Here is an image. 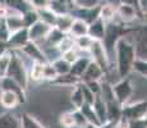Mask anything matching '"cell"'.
<instances>
[{"instance_id": "cell-1", "label": "cell", "mask_w": 147, "mask_h": 128, "mask_svg": "<svg viewBox=\"0 0 147 128\" xmlns=\"http://www.w3.org/2000/svg\"><path fill=\"white\" fill-rule=\"evenodd\" d=\"M115 56H117V70L120 78H125L132 72L136 56L134 44L127 36H123L115 42L114 46Z\"/></svg>"}, {"instance_id": "cell-2", "label": "cell", "mask_w": 147, "mask_h": 128, "mask_svg": "<svg viewBox=\"0 0 147 128\" xmlns=\"http://www.w3.org/2000/svg\"><path fill=\"white\" fill-rule=\"evenodd\" d=\"M5 77H9L10 79L16 81L23 90L27 89L28 86V73L24 67V63L21 58H19L18 53L12 50V59H10V64L8 67L7 74Z\"/></svg>"}, {"instance_id": "cell-3", "label": "cell", "mask_w": 147, "mask_h": 128, "mask_svg": "<svg viewBox=\"0 0 147 128\" xmlns=\"http://www.w3.org/2000/svg\"><path fill=\"white\" fill-rule=\"evenodd\" d=\"M127 32H128V30L121 28L120 24L115 23V22H107V23H105V33H104L102 44L106 49L107 55H109L111 51H114L115 42L120 37L125 36Z\"/></svg>"}, {"instance_id": "cell-4", "label": "cell", "mask_w": 147, "mask_h": 128, "mask_svg": "<svg viewBox=\"0 0 147 128\" xmlns=\"http://www.w3.org/2000/svg\"><path fill=\"white\" fill-rule=\"evenodd\" d=\"M111 91H113V96H114V100L123 106V105L128 104V101L131 100L132 95H133V85H132L131 79L128 77L125 78H121L119 82H117L115 85L111 86Z\"/></svg>"}, {"instance_id": "cell-5", "label": "cell", "mask_w": 147, "mask_h": 128, "mask_svg": "<svg viewBox=\"0 0 147 128\" xmlns=\"http://www.w3.org/2000/svg\"><path fill=\"white\" fill-rule=\"evenodd\" d=\"M146 100H141L129 105L125 104L121 106V121L128 122L146 118Z\"/></svg>"}, {"instance_id": "cell-6", "label": "cell", "mask_w": 147, "mask_h": 128, "mask_svg": "<svg viewBox=\"0 0 147 128\" xmlns=\"http://www.w3.org/2000/svg\"><path fill=\"white\" fill-rule=\"evenodd\" d=\"M88 51L92 56L91 60L95 62V63L105 72L107 68H109V55H107L102 41H100V40H94Z\"/></svg>"}, {"instance_id": "cell-7", "label": "cell", "mask_w": 147, "mask_h": 128, "mask_svg": "<svg viewBox=\"0 0 147 128\" xmlns=\"http://www.w3.org/2000/svg\"><path fill=\"white\" fill-rule=\"evenodd\" d=\"M51 28H53L51 26L44 23L42 21H37L36 23H33L31 27L27 28L28 39H30V41L35 42V44H37V42H40V41H44Z\"/></svg>"}, {"instance_id": "cell-8", "label": "cell", "mask_w": 147, "mask_h": 128, "mask_svg": "<svg viewBox=\"0 0 147 128\" xmlns=\"http://www.w3.org/2000/svg\"><path fill=\"white\" fill-rule=\"evenodd\" d=\"M19 51L22 54H24L27 58H30L32 62H37V63H44V64L49 63L46 55L44 54V50L37 44H35L32 41H28L22 49H19Z\"/></svg>"}, {"instance_id": "cell-9", "label": "cell", "mask_w": 147, "mask_h": 128, "mask_svg": "<svg viewBox=\"0 0 147 128\" xmlns=\"http://www.w3.org/2000/svg\"><path fill=\"white\" fill-rule=\"evenodd\" d=\"M28 41H30V39H28L27 28H22V30L10 33L9 39H8V41H7V45H8L7 47L8 49H13V50H16V49L19 50V49H22Z\"/></svg>"}, {"instance_id": "cell-10", "label": "cell", "mask_w": 147, "mask_h": 128, "mask_svg": "<svg viewBox=\"0 0 147 128\" xmlns=\"http://www.w3.org/2000/svg\"><path fill=\"white\" fill-rule=\"evenodd\" d=\"M0 90L14 92L19 98V101L21 102L26 101V92H24L26 90H23L16 81L10 79L9 77H3V78H0Z\"/></svg>"}, {"instance_id": "cell-11", "label": "cell", "mask_w": 147, "mask_h": 128, "mask_svg": "<svg viewBox=\"0 0 147 128\" xmlns=\"http://www.w3.org/2000/svg\"><path fill=\"white\" fill-rule=\"evenodd\" d=\"M104 76V70L98 67L95 62H90V64L87 65L86 70L83 72V74L81 76V82L86 83V82H92V81H101Z\"/></svg>"}, {"instance_id": "cell-12", "label": "cell", "mask_w": 147, "mask_h": 128, "mask_svg": "<svg viewBox=\"0 0 147 128\" xmlns=\"http://www.w3.org/2000/svg\"><path fill=\"white\" fill-rule=\"evenodd\" d=\"M117 17L123 23H129V22H133L138 17V10L131 5L119 4V7L117 8Z\"/></svg>"}, {"instance_id": "cell-13", "label": "cell", "mask_w": 147, "mask_h": 128, "mask_svg": "<svg viewBox=\"0 0 147 128\" xmlns=\"http://www.w3.org/2000/svg\"><path fill=\"white\" fill-rule=\"evenodd\" d=\"M106 104V118L107 123L115 124L121 119V106L115 100L107 101Z\"/></svg>"}, {"instance_id": "cell-14", "label": "cell", "mask_w": 147, "mask_h": 128, "mask_svg": "<svg viewBox=\"0 0 147 128\" xmlns=\"http://www.w3.org/2000/svg\"><path fill=\"white\" fill-rule=\"evenodd\" d=\"M80 112H81V114L83 115V118L86 119L87 124H90V126L94 127V128H101L102 127L101 123H100V121H98L97 115H96L94 108H92V105H88V104L84 102V104L81 106Z\"/></svg>"}, {"instance_id": "cell-15", "label": "cell", "mask_w": 147, "mask_h": 128, "mask_svg": "<svg viewBox=\"0 0 147 128\" xmlns=\"http://www.w3.org/2000/svg\"><path fill=\"white\" fill-rule=\"evenodd\" d=\"M104 33H105V22L100 17L88 24V36L91 39L102 41Z\"/></svg>"}, {"instance_id": "cell-16", "label": "cell", "mask_w": 147, "mask_h": 128, "mask_svg": "<svg viewBox=\"0 0 147 128\" xmlns=\"http://www.w3.org/2000/svg\"><path fill=\"white\" fill-rule=\"evenodd\" d=\"M19 104H21L19 98L14 92L0 90V105L3 108H5V109H14Z\"/></svg>"}, {"instance_id": "cell-17", "label": "cell", "mask_w": 147, "mask_h": 128, "mask_svg": "<svg viewBox=\"0 0 147 128\" xmlns=\"http://www.w3.org/2000/svg\"><path fill=\"white\" fill-rule=\"evenodd\" d=\"M68 33H69L73 39L82 37V36L88 35V23H86V22L82 21V19H80V18H74Z\"/></svg>"}, {"instance_id": "cell-18", "label": "cell", "mask_w": 147, "mask_h": 128, "mask_svg": "<svg viewBox=\"0 0 147 128\" xmlns=\"http://www.w3.org/2000/svg\"><path fill=\"white\" fill-rule=\"evenodd\" d=\"M92 108H94L96 115H97L98 121H100L101 126H105L107 124V118H106V104L102 99L100 98V95H96L95 96V101L92 104Z\"/></svg>"}, {"instance_id": "cell-19", "label": "cell", "mask_w": 147, "mask_h": 128, "mask_svg": "<svg viewBox=\"0 0 147 128\" xmlns=\"http://www.w3.org/2000/svg\"><path fill=\"white\" fill-rule=\"evenodd\" d=\"M73 19H74V17L70 16L69 13L59 14V16L56 17V22H55L54 27L58 28V30L61 31L63 33H68L70 30V26L73 23Z\"/></svg>"}, {"instance_id": "cell-20", "label": "cell", "mask_w": 147, "mask_h": 128, "mask_svg": "<svg viewBox=\"0 0 147 128\" xmlns=\"http://www.w3.org/2000/svg\"><path fill=\"white\" fill-rule=\"evenodd\" d=\"M90 62H91L90 58H78L74 63L70 64L69 73L73 74L74 77H78V78L81 79V76L83 74V72L86 70V68H87V65L90 64Z\"/></svg>"}, {"instance_id": "cell-21", "label": "cell", "mask_w": 147, "mask_h": 128, "mask_svg": "<svg viewBox=\"0 0 147 128\" xmlns=\"http://www.w3.org/2000/svg\"><path fill=\"white\" fill-rule=\"evenodd\" d=\"M67 33H63L61 31H59L58 28L53 27L51 30H50V32L47 33L46 39L44 40V42L46 44V46H49V47H56L58 46V44L63 40V37Z\"/></svg>"}, {"instance_id": "cell-22", "label": "cell", "mask_w": 147, "mask_h": 128, "mask_svg": "<svg viewBox=\"0 0 147 128\" xmlns=\"http://www.w3.org/2000/svg\"><path fill=\"white\" fill-rule=\"evenodd\" d=\"M98 17H100L105 23H107V22H113L115 19V17H117V8H115L113 4H102L100 7Z\"/></svg>"}, {"instance_id": "cell-23", "label": "cell", "mask_w": 147, "mask_h": 128, "mask_svg": "<svg viewBox=\"0 0 147 128\" xmlns=\"http://www.w3.org/2000/svg\"><path fill=\"white\" fill-rule=\"evenodd\" d=\"M0 128H19V118L12 113L0 114Z\"/></svg>"}, {"instance_id": "cell-24", "label": "cell", "mask_w": 147, "mask_h": 128, "mask_svg": "<svg viewBox=\"0 0 147 128\" xmlns=\"http://www.w3.org/2000/svg\"><path fill=\"white\" fill-rule=\"evenodd\" d=\"M51 83L54 85H63V86H77V85L81 83V79L78 77H74L70 73H67V74H61V76H58L54 81H51Z\"/></svg>"}, {"instance_id": "cell-25", "label": "cell", "mask_w": 147, "mask_h": 128, "mask_svg": "<svg viewBox=\"0 0 147 128\" xmlns=\"http://www.w3.org/2000/svg\"><path fill=\"white\" fill-rule=\"evenodd\" d=\"M19 128H45V127L28 113H22L21 118H19Z\"/></svg>"}, {"instance_id": "cell-26", "label": "cell", "mask_w": 147, "mask_h": 128, "mask_svg": "<svg viewBox=\"0 0 147 128\" xmlns=\"http://www.w3.org/2000/svg\"><path fill=\"white\" fill-rule=\"evenodd\" d=\"M105 0H72V4L77 9H95L100 8Z\"/></svg>"}, {"instance_id": "cell-27", "label": "cell", "mask_w": 147, "mask_h": 128, "mask_svg": "<svg viewBox=\"0 0 147 128\" xmlns=\"http://www.w3.org/2000/svg\"><path fill=\"white\" fill-rule=\"evenodd\" d=\"M38 14V18H40V21H42L44 23L51 26L54 27L55 26V22H56V14L53 12L50 8H45V9H37L36 10Z\"/></svg>"}, {"instance_id": "cell-28", "label": "cell", "mask_w": 147, "mask_h": 128, "mask_svg": "<svg viewBox=\"0 0 147 128\" xmlns=\"http://www.w3.org/2000/svg\"><path fill=\"white\" fill-rule=\"evenodd\" d=\"M10 59H12V50L10 49H5L0 53V78L5 77L7 74L8 67L10 64Z\"/></svg>"}, {"instance_id": "cell-29", "label": "cell", "mask_w": 147, "mask_h": 128, "mask_svg": "<svg viewBox=\"0 0 147 128\" xmlns=\"http://www.w3.org/2000/svg\"><path fill=\"white\" fill-rule=\"evenodd\" d=\"M70 101H72L73 106H74V110H80L81 106L84 104L83 93H82L81 90V83L74 86V89L72 91V95H70Z\"/></svg>"}, {"instance_id": "cell-30", "label": "cell", "mask_w": 147, "mask_h": 128, "mask_svg": "<svg viewBox=\"0 0 147 128\" xmlns=\"http://www.w3.org/2000/svg\"><path fill=\"white\" fill-rule=\"evenodd\" d=\"M50 63H51V65L54 67V69H55V72L58 76L67 74V73H69V70H70V64L67 63L61 56L58 59H54V62H50Z\"/></svg>"}, {"instance_id": "cell-31", "label": "cell", "mask_w": 147, "mask_h": 128, "mask_svg": "<svg viewBox=\"0 0 147 128\" xmlns=\"http://www.w3.org/2000/svg\"><path fill=\"white\" fill-rule=\"evenodd\" d=\"M22 21H23V27L28 28L37 21H40V18H38V14L36 12V9H28L22 14Z\"/></svg>"}, {"instance_id": "cell-32", "label": "cell", "mask_w": 147, "mask_h": 128, "mask_svg": "<svg viewBox=\"0 0 147 128\" xmlns=\"http://www.w3.org/2000/svg\"><path fill=\"white\" fill-rule=\"evenodd\" d=\"M59 124L63 128H76V119L73 112H65L59 116Z\"/></svg>"}, {"instance_id": "cell-33", "label": "cell", "mask_w": 147, "mask_h": 128, "mask_svg": "<svg viewBox=\"0 0 147 128\" xmlns=\"http://www.w3.org/2000/svg\"><path fill=\"white\" fill-rule=\"evenodd\" d=\"M56 49H58V51L60 54H64V53H67V51L74 49V39H73L72 36L65 35L63 37V40H61V41L58 44Z\"/></svg>"}, {"instance_id": "cell-34", "label": "cell", "mask_w": 147, "mask_h": 128, "mask_svg": "<svg viewBox=\"0 0 147 128\" xmlns=\"http://www.w3.org/2000/svg\"><path fill=\"white\" fill-rule=\"evenodd\" d=\"M30 76L33 81H42L44 79V63L33 62L32 67H31Z\"/></svg>"}, {"instance_id": "cell-35", "label": "cell", "mask_w": 147, "mask_h": 128, "mask_svg": "<svg viewBox=\"0 0 147 128\" xmlns=\"http://www.w3.org/2000/svg\"><path fill=\"white\" fill-rule=\"evenodd\" d=\"M92 41L94 39H91L88 35L86 36H82V37H77L74 39V46L80 50H83V51H88L90 46H91Z\"/></svg>"}, {"instance_id": "cell-36", "label": "cell", "mask_w": 147, "mask_h": 128, "mask_svg": "<svg viewBox=\"0 0 147 128\" xmlns=\"http://www.w3.org/2000/svg\"><path fill=\"white\" fill-rule=\"evenodd\" d=\"M132 70L137 72L138 74H141V77H145L147 76V63L145 59H138L136 58L133 62V65H132Z\"/></svg>"}, {"instance_id": "cell-37", "label": "cell", "mask_w": 147, "mask_h": 128, "mask_svg": "<svg viewBox=\"0 0 147 128\" xmlns=\"http://www.w3.org/2000/svg\"><path fill=\"white\" fill-rule=\"evenodd\" d=\"M58 77L55 69L51 65V63H45L44 64V79H49V81H54Z\"/></svg>"}, {"instance_id": "cell-38", "label": "cell", "mask_w": 147, "mask_h": 128, "mask_svg": "<svg viewBox=\"0 0 147 128\" xmlns=\"http://www.w3.org/2000/svg\"><path fill=\"white\" fill-rule=\"evenodd\" d=\"M81 90H82V93H83V100H84V102H86V104H88V105L94 104L95 95L88 89H87V86L84 83H82V82H81Z\"/></svg>"}, {"instance_id": "cell-39", "label": "cell", "mask_w": 147, "mask_h": 128, "mask_svg": "<svg viewBox=\"0 0 147 128\" xmlns=\"http://www.w3.org/2000/svg\"><path fill=\"white\" fill-rule=\"evenodd\" d=\"M61 58H63L64 60L67 62V63L72 64V63H74V62L77 60L78 58H80V55H78V53H77V51H76L74 49H72V50L67 51V53L61 54Z\"/></svg>"}, {"instance_id": "cell-40", "label": "cell", "mask_w": 147, "mask_h": 128, "mask_svg": "<svg viewBox=\"0 0 147 128\" xmlns=\"http://www.w3.org/2000/svg\"><path fill=\"white\" fill-rule=\"evenodd\" d=\"M125 128H146V118L125 122Z\"/></svg>"}, {"instance_id": "cell-41", "label": "cell", "mask_w": 147, "mask_h": 128, "mask_svg": "<svg viewBox=\"0 0 147 128\" xmlns=\"http://www.w3.org/2000/svg\"><path fill=\"white\" fill-rule=\"evenodd\" d=\"M28 1H30L31 7L36 8V10H37V9H45V8H49L51 0H28Z\"/></svg>"}, {"instance_id": "cell-42", "label": "cell", "mask_w": 147, "mask_h": 128, "mask_svg": "<svg viewBox=\"0 0 147 128\" xmlns=\"http://www.w3.org/2000/svg\"><path fill=\"white\" fill-rule=\"evenodd\" d=\"M87 86V89L91 91L92 93L96 96L100 93V89H101V85H100V81H92V82H86L84 83Z\"/></svg>"}, {"instance_id": "cell-43", "label": "cell", "mask_w": 147, "mask_h": 128, "mask_svg": "<svg viewBox=\"0 0 147 128\" xmlns=\"http://www.w3.org/2000/svg\"><path fill=\"white\" fill-rule=\"evenodd\" d=\"M73 114H74V119H76V127H83L87 124L86 119L83 118V115L81 114L80 110H74Z\"/></svg>"}, {"instance_id": "cell-44", "label": "cell", "mask_w": 147, "mask_h": 128, "mask_svg": "<svg viewBox=\"0 0 147 128\" xmlns=\"http://www.w3.org/2000/svg\"><path fill=\"white\" fill-rule=\"evenodd\" d=\"M147 10V0H138V12L146 14Z\"/></svg>"}, {"instance_id": "cell-45", "label": "cell", "mask_w": 147, "mask_h": 128, "mask_svg": "<svg viewBox=\"0 0 147 128\" xmlns=\"http://www.w3.org/2000/svg\"><path fill=\"white\" fill-rule=\"evenodd\" d=\"M120 4H127L138 10V0H120Z\"/></svg>"}, {"instance_id": "cell-46", "label": "cell", "mask_w": 147, "mask_h": 128, "mask_svg": "<svg viewBox=\"0 0 147 128\" xmlns=\"http://www.w3.org/2000/svg\"><path fill=\"white\" fill-rule=\"evenodd\" d=\"M56 1H61V0H56Z\"/></svg>"}, {"instance_id": "cell-47", "label": "cell", "mask_w": 147, "mask_h": 128, "mask_svg": "<svg viewBox=\"0 0 147 128\" xmlns=\"http://www.w3.org/2000/svg\"><path fill=\"white\" fill-rule=\"evenodd\" d=\"M0 5H1V4H0Z\"/></svg>"}, {"instance_id": "cell-48", "label": "cell", "mask_w": 147, "mask_h": 128, "mask_svg": "<svg viewBox=\"0 0 147 128\" xmlns=\"http://www.w3.org/2000/svg\"><path fill=\"white\" fill-rule=\"evenodd\" d=\"M27 1H28V0H27Z\"/></svg>"}]
</instances>
